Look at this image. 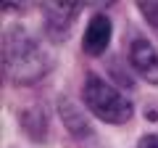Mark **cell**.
<instances>
[{
    "mask_svg": "<svg viewBox=\"0 0 158 148\" xmlns=\"http://www.w3.org/2000/svg\"><path fill=\"white\" fill-rule=\"evenodd\" d=\"M111 42V19L106 13H95L90 19L85 29V37H82V48H85L87 56H100L103 50Z\"/></svg>",
    "mask_w": 158,
    "mask_h": 148,
    "instance_id": "cell-5",
    "label": "cell"
},
{
    "mask_svg": "<svg viewBox=\"0 0 158 148\" xmlns=\"http://www.w3.org/2000/svg\"><path fill=\"white\" fill-rule=\"evenodd\" d=\"M137 148H158V135H145L137 143Z\"/></svg>",
    "mask_w": 158,
    "mask_h": 148,
    "instance_id": "cell-8",
    "label": "cell"
},
{
    "mask_svg": "<svg viewBox=\"0 0 158 148\" xmlns=\"http://www.w3.org/2000/svg\"><path fill=\"white\" fill-rule=\"evenodd\" d=\"M45 13V27H48V34L53 40H66L69 29H71L74 19L79 13V6L77 3H48L42 8Z\"/></svg>",
    "mask_w": 158,
    "mask_h": 148,
    "instance_id": "cell-4",
    "label": "cell"
},
{
    "mask_svg": "<svg viewBox=\"0 0 158 148\" xmlns=\"http://www.w3.org/2000/svg\"><path fill=\"white\" fill-rule=\"evenodd\" d=\"M82 98H85L87 108L92 114L98 119L108 122V124H124L132 116V103L113 85H108L106 80H100L95 74H87L85 87H82Z\"/></svg>",
    "mask_w": 158,
    "mask_h": 148,
    "instance_id": "cell-2",
    "label": "cell"
},
{
    "mask_svg": "<svg viewBox=\"0 0 158 148\" xmlns=\"http://www.w3.org/2000/svg\"><path fill=\"white\" fill-rule=\"evenodd\" d=\"M140 11L153 24V29H158V3H140Z\"/></svg>",
    "mask_w": 158,
    "mask_h": 148,
    "instance_id": "cell-7",
    "label": "cell"
},
{
    "mask_svg": "<svg viewBox=\"0 0 158 148\" xmlns=\"http://www.w3.org/2000/svg\"><path fill=\"white\" fill-rule=\"evenodd\" d=\"M3 72L16 85H32L50 72V58L29 32L11 27L3 34Z\"/></svg>",
    "mask_w": 158,
    "mask_h": 148,
    "instance_id": "cell-1",
    "label": "cell"
},
{
    "mask_svg": "<svg viewBox=\"0 0 158 148\" xmlns=\"http://www.w3.org/2000/svg\"><path fill=\"white\" fill-rule=\"evenodd\" d=\"M129 63L145 82L158 85V50L150 45V40L145 37H132L129 42Z\"/></svg>",
    "mask_w": 158,
    "mask_h": 148,
    "instance_id": "cell-3",
    "label": "cell"
},
{
    "mask_svg": "<svg viewBox=\"0 0 158 148\" xmlns=\"http://www.w3.org/2000/svg\"><path fill=\"white\" fill-rule=\"evenodd\" d=\"M58 111H61V119H63V124L69 127L71 135H79V137L90 135V124H87V119L82 116V111H79L69 98H61V101H58Z\"/></svg>",
    "mask_w": 158,
    "mask_h": 148,
    "instance_id": "cell-6",
    "label": "cell"
}]
</instances>
